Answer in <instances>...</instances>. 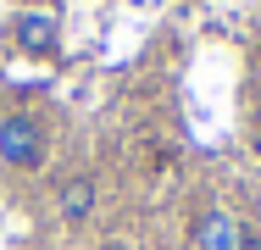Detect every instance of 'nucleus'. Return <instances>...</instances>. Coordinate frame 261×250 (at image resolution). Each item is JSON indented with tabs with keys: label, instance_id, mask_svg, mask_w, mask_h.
I'll use <instances>...</instances> for the list:
<instances>
[{
	"label": "nucleus",
	"instance_id": "nucleus-6",
	"mask_svg": "<svg viewBox=\"0 0 261 250\" xmlns=\"http://www.w3.org/2000/svg\"><path fill=\"white\" fill-rule=\"evenodd\" d=\"M250 150H256V156H261V122H256V128H250Z\"/></svg>",
	"mask_w": 261,
	"mask_h": 250
},
{
	"label": "nucleus",
	"instance_id": "nucleus-4",
	"mask_svg": "<svg viewBox=\"0 0 261 250\" xmlns=\"http://www.w3.org/2000/svg\"><path fill=\"white\" fill-rule=\"evenodd\" d=\"M56 211H61V222H89V211H95V178H67L61 184V195H56Z\"/></svg>",
	"mask_w": 261,
	"mask_h": 250
},
{
	"label": "nucleus",
	"instance_id": "nucleus-2",
	"mask_svg": "<svg viewBox=\"0 0 261 250\" xmlns=\"http://www.w3.org/2000/svg\"><path fill=\"white\" fill-rule=\"evenodd\" d=\"M11 39H17L22 56H56L61 50V17L50 6H22L11 17Z\"/></svg>",
	"mask_w": 261,
	"mask_h": 250
},
{
	"label": "nucleus",
	"instance_id": "nucleus-1",
	"mask_svg": "<svg viewBox=\"0 0 261 250\" xmlns=\"http://www.w3.org/2000/svg\"><path fill=\"white\" fill-rule=\"evenodd\" d=\"M50 156V128L34 111H6L0 117V161L17 172H39Z\"/></svg>",
	"mask_w": 261,
	"mask_h": 250
},
{
	"label": "nucleus",
	"instance_id": "nucleus-3",
	"mask_svg": "<svg viewBox=\"0 0 261 250\" xmlns=\"http://www.w3.org/2000/svg\"><path fill=\"white\" fill-rule=\"evenodd\" d=\"M245 245V222L222 206H211L195 217V250H239Z\"/></svg>",
	"mask_w": 261,
	"mask_h": 250
},
{
	"label": "nucleus",
	"instance_id": "nucleus-7",
	"mask_svg": "<svg viewBox=\"0 0 261 250\" xmlns=\"http://www.w3.org/2000/svg\"><path fill=\"white\" fill-rule=\"evenodd\" d=\"M106 250H128V245H106Z\"/></svg>",
	"mask_w": 261,
	"mask_h": 250
},
{
	"label": "nucleus",
	"instance_id": "nucleus-5",
	"mask_svg": "<svg viewBox=\"0 0 261 250\" xmlns=\"http://www.w3.org/2000/svg\"><path fill=\"white\" fill-rule=\"evenodd\" d=\"M239 250H261V228H245V245Z\"/></svg>",
	"mask_w": 261,
	"mask_h": 250
}]
</instances>
